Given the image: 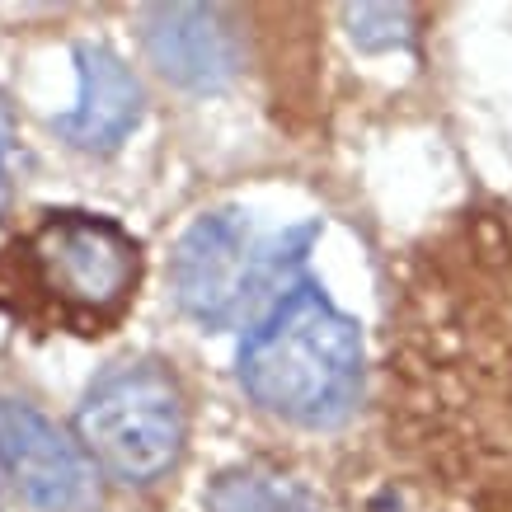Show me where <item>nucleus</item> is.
<instances>
[{
    "label": "nucleus",
    "instance_id": "f257e3e1",
    "mask_svg": "<svg viewBox=\"0 0 512 512\" xmlns=\"http://www.w3.org/2000/svg\"><path fill=\"white\" fill-rule=\"evenodd\" d=\"M362 329L315 282H296L249 325L235 376L264 414L296 428H334L362 395Z\"/></svg>",
    "mask_w": 512,
    "mask_h": 512
},
{
    "label": "nucleus",
    "instance_id": "f03ea898",
    "mask_svg": "<svg viewBox=\"0 0 512 512\" xmlns=\"http://www.w3.org/2000/svg\"><path fill=\"white\" fill-rule=\"evenodd\" d=\"M320 226H292L264 235L240 207L202 212L170 254L174 306L198 329H235L259 301L292 292V268L306 259Z\"/></svg>",
    "mask_w": 512,
    "mask_h": 512
},
{
    "label": "nucleus",
    "instance_id": "7ed1b4c3",
    "mask_svg": "<svg viewBox=\"0 0 512 512\" xmlns=\"http://www.w3.org/2000/svg\"><path fill=\"white\" fill-rule=\"evenodd\" d=\"M76 437L99 475L118 484H156L188 442V400L165 362L132 357L99 372L76 409Z\"/></svg>",
    "mask_w": 512,
    "mask_h": 512
},
{
    "label": "nucleus",
    "instance_id": "20e7f679",
    "mask_svg": "<svg viewBox=\"0 0 512 512\" xmlns=\"http://www.w3.org/2000/svg\"><path fill=\"white\" fill-rule=\"evenodd\" d=\"M29 282L71 325L123 320L141 282V245L127 226L99 212H43L24 235Z\"/></svg>",
    "mask_w": 512,
    "mask_h": 512
},
{
    "label": "nucleus",
    "instance_id": "39448f33",
    "mask_svg": "<svg viewBox=\"0 0 512 512\" xmlns=\"http://www.w3.org/2000/svg\"><path fill=\"white\" fill-rule=\"evenodd\" d=\"M0 475L38 512L99 508V466L85 456L80 437L24 400H0Z\"/></svg>",
    "mask_w": 512,
    "mask_h": 512
},
{
    "label": "nucleus",
    "instance_id": "423d86ee",
    "mask_svg": "<svg viewBox=\"0 0 512 512\" xmlns=\"http://www.w3.org/2000/svg\"><path fill=\"white\" fill-rule=\"evenodd\" d=\"M141 47L160 76L193 94L226 90L240 66V33L217 5H151L141 10Z\"/></svg>",
    "mask_w": 512,
    "mask_h": 512
},
{
    "label": "nucleus",
    "instance_id": "0eeeda50",
    "mask_svg": "<svg viewBox=\"0 0 512 512\" xmlns=\"http://www.w3.org/2000/svg\"><path fill=\"white\" fill-rule=\"evenodd\" d=\"M146 94L132 66L104 43H76V104L52 118L57 137L76 151H118L137 132Z\"/></svg>",
    "mask_w": 512,
    "mask_h": 512
},
{
    "label": "nucleus",
    "instance_id": "6e6552de",
    "mask_svg": "<svg viewBox=\"0 0 512 512\" xmlns=\"http://www.w3.org/2000/svg\"><path fill=\"white\" fill-rule=\"evenodd\" d=\"M207 512H325L320 498L301 480L268 466H240L226 470L207 489Z\"/></svg>",
    "mask_w": 512,
    "mask_h": 512
},
{
    "label": "nucleus",
    "instance_id": "1a4fd4ad",
    "mask_svg": "<svg viewBox=\"0 0 512 512\" xmlns=\"http://www.w3.org/2000/svg\"><path fill=\"white\" fill-rule=\"evenodd\" d=\"M348 24H353V43L372 47V52L409 38V29H404L409 10H395V5H357V10H348Z\"/></svg>",
    "mask_w": 512,
    "mask_h": 512
},
{
    "label": "nucleus",
    "instance_id": "9d476101",
    "mask_svg": "<svg viewBox=\"0 0 512 512\" xmlns=\"http://www.w3.org/2000/svg\"><path fill=\"white\" fill-rule=\"evenodd\" d=\"M10 160H15V113L0 94V198L10 193Z\"/></svg>",
    "mask_w": 512,
    "mask_h": 512
},
{
    "label": "nucleus",
    "instance_id": "9b49d317",
    "mask_svg": "<svg viewBox=\"0 0 512 512\" xmlns=\"http://www.w3.org/2000/svg\"><path fill=\"white\" fill-rule=\"evenodd\" d=\"M0 480H5V475H0Z\"/></svg>",
    "mask_w": 512,
    "mask_h": 512
}]
</instances>
